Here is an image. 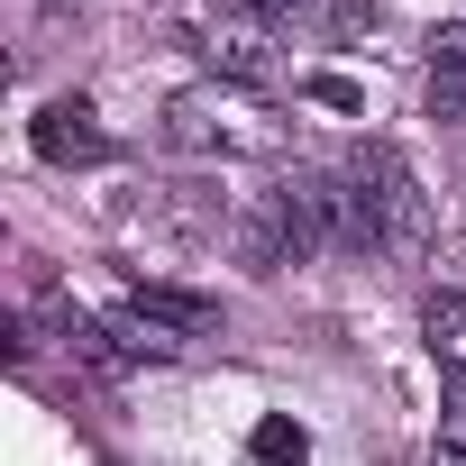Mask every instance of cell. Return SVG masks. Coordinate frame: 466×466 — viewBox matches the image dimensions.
Wrapping results in <instances>:
<instances>
[{"label": "cell", "mask_w": 466, "mask_h": 466, "mask_svg": "<svg viewBox=\"0 0 466 466\" xmlns=\"http://www.w3.org/2000/svg\"><path fill=\"white\" fill-rule=\"evenodd\" d=\"M302 257V228H293V210H284V192H266L248 219H238V266H257V275H275V266H293Z\"/></svg>", "instance_id": "obj_4"}, {"label": "cell", "mask_w": 466, "mask_h": 466, "mask_svg": "<svg viewBox=\"0 0 466 466\" xmlns=\"http://www.w3.org/2000/svg\"><path fill=\"white\" fill-rule=\"evenodd\" d=\"M28 147H37L46 165H101V156H110V137H101L92 101H46V110H37V128H28Z\"/></svg>", "instance_id": "obj_3"}, {"label": "cell", "mask_w": 466, "mask_h": 466, "mask_svg": "<svg viewBox=\"0 0 466 466\" xmlns=\"http://www.w3.org/2000/svg\"><path fill=\"white\" fill-rule=\"evenodd\" d=\"M238 10H257V19H275V10H302V0H238Z\"/></svg>", "instance_id": "obj_11"}, {"label": "cell", "mask_w": 466, "mask_h": 466, "mask_svg": "<svg viewBox=\"0 0 466 466\" xmlns=\"http://www.w3.org/2000/svg\"><path fill=\"white\" fill-rule=\"evenodd\" d=\"M420 339H430V357L448 375H466V293H430L420 302Z\"/></svg>", "instance_id": "obj_7"}, {"label": "cell", "mask_w": 466, "mask_h": 466, "mask_svg": "<svg viewBox=\"0 0 466 466\" xmlns=\"http://www.w3.org/2000/svg\"><path fill=\"white\" fill-rule=\"evenodd\" d=\"M302 457H311L302 420H284V411H275V420H257V466H302Z\"/></svg>", "instance_id": "obj_8"}, {"label": "cell", "mask_w": 466, "mask_h": 466, "mask_svg": "<svg viewBox=\"0 0 466 466\" xmlns=\"http://www.w3.org/2000/svg\"><path fill=\"white\" fill-rule=\"evenodd\" d=\"M302 92H311L320 110H366V92H357L348 74H302Z\"/></svg>", "instance_id": "obj_9"}, {"label": "cell", "mask_w": 466, "mask_h": 466, "mask_svg": "<svg viewBox=\"0 0 466 466\" xmlns=\"http://www.w3.org/2000/svg\"><path fill=\"white\" fill-rule=\"evenodd\" d=\"M201 56H210L228 83H275V74H284V56H275V28H266L257 10H228V19H210V28H201Z\"/></svg>", "instance_id": "obj_2"}, {"label": "cell", "mask_w": 466, "mask_h": 466, "mask_svg": "<svg viewBox=\"0 0 466 466\" xmlns=\"http://www.w3.org/2000/svg\"><path fill=\"white\" fill-rule=\"evenodd\" d=\"M439 439H448V448H466V393L448 402V420H439Z\"/></svg>", "instance_id": "obj_10"}, {"label": "cell", "mask_w": 466, "mask_h": 466, "mask_svg": "<svg viewBox=\"0 0 466 466\" xmlns=\"http://www.w3.org/2000/svg\"><path fill=\"white\" fill-rule=\"evenodd\" d=\"M147 329H210L219 320V302H201V293H174V284H137V302H128Z\"/></svg>", "instance_id": "obj_6"}, {"label": "cell", "mask_w": 466, "mask_h": 466, "mask_svg": "<svg viewBox=\"0 0 466 466\" xmlns=\"http://www.w3.org/2000/svg\"><path fill=\"white\" fill-rule=\"evenodd\" d=\"M339 248H366V257H420L430 248V192L411 174L402 147H357L348 174H339Z\"/></svg>", "instance_id": "obj_1"}, {"label": "cell", "mask_w": 466, "mask_h": 466, "mask_svg": "<svg viewBox=\"0 0 466 466\" xmlns=\"http://www.w3.org/2000/svg\"><path fill=\"white\" fill-rule=\"evenodd\" d=\"M430 466H466V448H448V439H439V448H430Z\"/></svg>", "instance_id": "obj_12"}, {"label": "cell", "mask_w": 466, "mask_h": 466, "mask_svg": "<svg viewBox=\"0 0 466 466\" xmlns=\"http://www.w3.org/2000/svg\"><path fill=\"white\" fill-rule=\"evenodd\" d=\"M430 110L439 119H466V19L430 37Z\"/></svg>", "instance_id": "obj_5"}]
</instances>
